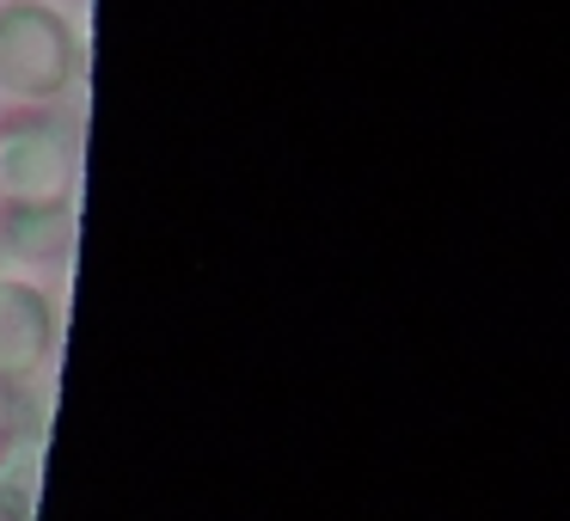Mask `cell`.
<instances>
[{
    "instance_id": "cell-4",
    "label": "cell",
    "mask_w": 570,
    "mask_h": 521,
    "mask_svg": "<svg viewBox=\"0 0 570 521\" xmlns=\"http://www.w3.org/2000/svg\"><path fill=\"white\" fill-rule=\"evenodd\" d=\"M80 246V215L75 203H38V209H7L0 215V264H19L26 276L68 271Z\"/></svg>"
},
{
    "instance_id": "cell-6",
    "label": "cell",
    "mask_w": 570,
    "mask_h": 521,
    "mask_svg": "<svg viewBox=\"0 0 570 521\" xmlns=\"http://www.w3.org/2000/svg\"><path fill=\"white\" fill-rule=\"evenodd\" d=\"M26 423V399H19V381H0V442Z\"/></svg>"
},
{
    "instance_id": "cell-5",
    "label": "cell",
    "mask_w": 570,
    "mask_h": 521,
    "mask_svg": "<svg viewBox=\"0 0 570 521\" xmlns=\"http://www.w3.org/2000/svg\"><path fill=\"white\" fill-rule=\"evenodd\" d=\"M43 460H50V423L26 417L0 442V521H38Z\"/></svg>"
},
{
    "instance_id": "cell-2",
    "label": "cell",
    "mask_w": 570,
    "mask_h": 521,
    "mask_svg": "<svg viewBox=\"0 0 570 521\" xmlns=\"http://www.w3.org/2000/svg\"><path fill=\"white\" fill-rule=\"evenodd\" d=\"M80 154L56 117L19 105L0 117V209H38V203H75Z\"/></svg>"
},
{
    "instance_id": "cell-3",
    "label": "cell",
    "mask_w": 570,
    "mask_h": 521,
    "mask_svg": "<svg viewBox=\"0 0 570 521\" xmlns=\"http://www.w3.org/2000/svg\"><path fill=\"white\" fill-rule=\"evenodd\" d=\"M56 356V301L31 276H0V381H31Z\"/></svg>"
},
{
    "instance_id": "cell-1",
    "label": "cell",
    "mask_w": 570,
    "mask_h": 521,
    "mask_svg": "<svg viewBox=\"0 0 570 521\" xmlns=\"http://www.w3.org/2000/svg\"><path fill=\"white\" fill-rule=\"evenodd\" d=\"M80 75L75 26L50 0H0V99L13 105H56Z\"/></svg>"
}]
</instances>
